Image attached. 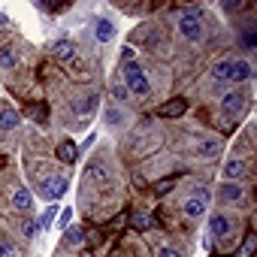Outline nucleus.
<instances>
[{"label":"nucleus","mask_w":257,"mask_h":257,"mask_svg":"<svg viewBox=\"0 0 257 257\" xmlns=\"http://www.w3.org/2000/svg\"><path fill=\"white\" fill-rule=\"evenodd\" d=\"M52 218H55V209H49L43 218H40V227H46V224H52Z\"/></svg>","instance_id":"obj_32"},{"label":"nucleus","mask_w":257,"mask_h":257,"mask_svg":"<svg viewBox=\"0 0 257 257\" xmlns=\"http://www.w3.org/2000/svg\"><path fill=\"white\" fill-rule=\"evenodd\" d=\"M16 212H28L31 206H34V194L28 191V188H19L16 194H13V203H10Z\"/></svg>","instance_id":"obj_12"},{"label":"nucleus","mask_w":257,"mask_h":257,"mask_svg":"<svg viewBox=\"0 0 257 257\" xmlns=\"http://www.w3.org/2000/svg\"><path fill=\"white\" fill-rule=\"evenodd\" d=\"M16 67V52L13 49H0V70H13Z\"/></svg>","instance_id":"obj_22"},{"label":"nucleus","mask_w":257,"mask_h":257,"mask_svg":"<svg viewBox=\"0 0 257 257\" xmlns=\"http://www.w3.org/2000/svg\"><path fill=\"white\" fill-rule=\"evenodd\" d=\"M94 106H97V94H91V97H85V100H79V103H76V112H79L82 118H88V115L94 112Z\"/></svg>","instance_id":"obj_20"},{"label":"nucleus","mask_w":257,"mask_h":257,"mask_svg":"<svg viewBox=\"0 0 257 257\" xmlns=\"http://www.w3.org/2000/svg\"><path fill=\"white\" fill-rule=\"evenodd\" d=\"M242 40H245V46H248V49H254V43H257V34H254V28H251V31H245V37H242Z\"/></svg>","instance_id":"obj_28"},{"label":"nucleus","mask_w":257,"mask_h":257,"mask_svg":"<svg viewBox=\"0 0 257 257\" xmlns=\"http://www.w3.org/2000/svg\"><path fill=\"white\" fill-rule=\"evenodd\" d=\"M94 37H97V43H109V40L115 37V25H112L109 19H100V22L94 25Z\"/></svg>","instance_id":"obj_14"},{"label":"nucleus","mask_w":257,"mask_h":257,"mask_svg":"<svg viewBox=\"0 0 257 257\" xmlns=\"http://www.w3.org/2000/svg\"><path fill=\"white\" fill-rule=\"evenodd\" d=\"M112 97H115V103H124L131 94H127V88H124L121 82H115V85H112Z\"/></svg>","instance_id":"obj_27"},{"label":"nucleus","mask_w":257,"mask_h":257,"mask_svg":"<svg viewBox=\"0 0 257 257\" xmlns=\"http://www.w3.org/2000/svg\"><path fill=\"white\" fill-rule=\"evenodd\" d=\"M245 103H248V94L242 91V88H236V91H227V97L221 100V112L230 118V115H239L242 109H245Z\"/></svg>","instance_id":"obj_3"},{"label":"nucleus","mask_w":257,"mask_h":257,"mask_svg":"<svg viewBox=\"0 0 257 257\" xmlns=\"http://www.w3.org/2000/svg\"><path fill=\"white\" fill-rule=\"evenodd\" d=\"M209 233H212L215 239H227V236L233 233V221H230L224 212H215V215H209Z\"/></svg>","instance_id":"obj_4"},{"label":"nucleus","mask_w":257,"mask_h":257,"mask_svg":"<svg viewBox=\"0 0 257 257\" xmlns=\"http://www.w3.org/2000/svg\"><path fill=\"white\" fill-rule=\"evenodd\" d=\"M22 233H25V239H34V236L40 233V221H34V218H28V221L22 224Z\"/></svg>","instance_id":"obj_24"},{"label":"nucleus","mask_w":257,"mask_h":257,"mask_svg":"<svg viewBox=\"0 0 257 257\" xmlns=\"http://www.w3.org/2000/svg\"><path fill=\"white\" fill-rule=\"evenodd\" d=\"M131 221H134V227H137V230H149V227H152V215H149V212H143V209H140V212H134V218H131Z\"/></svg>","instance_id":"obj_21"},{"label":"nucleus","mask_w":257,"mask_h":257,"mask_svg":"<svg viewBox=\"0 0 257 257\" xmlns=\"http://www.w3.org/2000/svg\"><path fill=\"white\" fill-rule=\"evenodd\" d=\"M221 155V143L218 140H203L200 146H197V158H203V161H212V158H218Z\"/></svg>","instance_id":"obj_13"},{"label":"nucleus","mask_w":257,"mask_h":257,"mask_svg":"<svg viewBox=\"0 0 257 257\" xmlns=\"http://www.w3.org/2000/svg\"><path fill=\"white\" fill-rule=\"evenodd\" d=\"M230 76H233V61L230 58H224V61H218L212 67V79L215 82H230Z\"/></svg>","instance_id":"obj_15"},{"label":"nucleus","mask_w":257,"mask_h":257,"mask_svg":"<svg viewBox=\"0 0 257 257\" xmlns=\"http://www.w3.org/2000/svg\"><path fill=\"white\" fill-rule=\"evenodd\" d=\"M254 254V233H248L245 236V242H242V248H239V254L236 257H251Z\"/></svg>","instance_id":"obj_26"},{"label":"nucleus","mask_w":257,"mask_h":257,"mask_svg":"<svg viewBox=\"0 0 257 257\" xmlns=\"http://www.w3.org/2000/svg\"><path fill=\"white\" fill-rule=\"evenodd\" d=\"M121 61H124V64L134 61V49H124V52H121Z\"/></svg>","instance_id":"obj_33"},{"label":"nucleus","mask_w":257,"mask_h":257,"mask_svg":"<svg viewBox=\"0 0 257 257\" xmlns=\"http://www.w3.org/2000/svg\"><path fill=\"white\" fill-rule=\"evenodd\" d=\"M0 257H22V251L10 239H0Z\"/></svg>","instance_id":"obj_23"},{"label":"nucleus","mask_w":257,"mask_h":257,"mask_svg":"<svg viewBox=\"0 0 257 257\" xmlns=\"http://www.w3.org/2000/svg\"><path fill=\"white\" fill-rule=\"evenodd\" d=\"M55 58H58V61H73V58H76V46H73L70 40H58V43H55Z\"/></svg>","instance_id":"obj_17"},{"label":"nucleus","mask_w":257,"mask_h":257,"mask_svg":"<svg viewBox=\"0 0 257 257\" xmlns=\"http://www.w3.org/2000/svg\"><path fill=\"white\" fill-rule=\"evenodd\" d=\"M34 118H37V124H46V106H37L34 109Z\"/></svg>","instance_id":"obj_31"},{"label":"nucleus","mask_w":257,"mask_h":257,"mask_svg":"<svg viewBox=\"0 0 257 257\" xmlns=\"http://www.w3.org/2000/svg\"><path fill=\"white\" fill-rule=\"evenodd\" d=\"M158 257H182V254H179L176 248H167V245H164V248H158Z\"/></svg>","instance_id":"obj_30"},{"label":"nucleus","mask_w":257,"mask_h":257,"mask_svg":"<svg viewBox=\"0 0 257 257\" xmlns=\"http://www.w3.org/2000/svg\"><path fill=\"white\" fill-rule=\"evenodd\" d=\"M64 242H67V245H73V248H76V245H82V242H85V230H82V227H67Z\"/></svg>","instance_id":"obj_19"},{"label":"nucleus","mask_w":257,"mask_h":257,"mask_svg":"<svg viewBox=\"0 0 257 257\" xmlns=\"http://www.w3.org/2000/svg\"><path fill=\"white\" fill-rule=\"evenodd\" d=\"M185 109H188V103H185L182 97H176V100H170V103L158 106V109H155V115H158V118H179Z\"/></svg>","instance_id":"obj_7"},{"label":"nucleus","mask_w":257,"mask_h":257,"mask_svg":"<svg viewBox=\"0 0 257 257\" xmlns=\"http://www.w3.org/2000/svg\"><path fill=\"white\" fill-rule=\"evenodd\" d=\"M70 218H73V209H64V212H61V218H58V227H67V224H70Z\"/></svg>","instance_id":"obj_29"},{"label":"nucleus","mask_w":257,"mask_h":257,"mask_svg":"<svg viewBox=\"0 0 257 257\" xmlns=\"http://www.w3.org/2000/svg\"><path fill=\"white\" fill-rule=\"evenodd\" d=\"M245 173H248V164L239 161V158H233V161H227V167H224V182H239Z\"/></svg>","instance_id":"obj_8"},{"label":"nucleus","mask_w":257,"mask_h":257,"mask_svg":"<svg viewBox=\"0 0 257 257\" xmlns=\"http://www.w3.org/2000/svg\"><path fill=\"white\" fill-rule=\"evenodd\" d=\"M19 124H22V115H19L13 106H4V109H0V131H16Z\"/></svg>","instance_id":"obj_9"},{"label":"nucleus","mask_w":257,"mask_h":257,"mask_svg":"<svg viewBox=\"0 0 257 257\" xmlns=\"http://www.w3.org/2000/svg\"><path fill=\"white\" fill-rule=\"evenodd\" d=\"M121 85L127 88V94H131V97H146V94L152 91V82H149L146 70H143L137 61H131V64L124 67V79H121Z\"/></svg>","instance_id":"obj_1"},{"label":"nucleus","mask_w":257,"mask_h":257,"mask_svg":"<svg viewBox=\"0 0 257 257\" xmlns=\"http://www.w3.org/2000/svg\"><path fill=\"white\" fill-rule=\"evenodd\" d=\"M103 118H106V124H109V127H121V124L127 121V115H124V109H121V106H106Z\"/></svg>","instance_id":"obj_18"},{"label":"nucleus","mask_w":257,"mask_h":257,"mask_svg":"<svg viewBox=\"0 0 257 257\" xmlns=\"http://www.w3.org/2000/svg\"><path fill=\"white\" fill-rule=\"evenodd\" d=\"M176 188V179L170 176V179H161V182H155V194H170Z\"/></svg>","instance_id":"obj_25"},{"label":"nucleus","mask_w":257,"mask_h":257,"mask_svg":"<svg viewBox=\"0 0 257 257\" xmlns=\"http://www.w3.org/2000/svg\"><path fill=\"white\" fill-rule=\"evenodd\" d=\"M251 76H254V67H251V61H233V76H230V82L242 85V82H248Z\"/></svg>","instance_id":"obj_10"},{"label":"nucleus","mask_w":257,"mask_h":257,"mask_svg":"<svg viewBox=\"0 0 257 257\" xmlns=\"http://www.w3.org/2000/svg\"><path fill=\"white\" fill-rule=\"evenodd\" d=\"M179 34H182L188 43H203V40H206V28H203V19L197 16V10L179 16Z\"/></svg>","instance_id":"obj_2"},{"label":"nucleus","mask_w":257,"mask_h":257,"mask_svg":"<svg viewBox=\"0 0 257 257\" xmlns=\"http://www.w3.org/2000/svg\"><path fill=\"white\" fill-rule=\"evenodd\" d=\"M64 191H67V179H58V176H52V179H46L40 185L43 200H58V197H64Z\"/></svg>","instance_id":"obj_5"},{"label":"nucleus","mask_w":257,"mask_h":257,"mask_svg":"<svg viewBox=\"0 0 257 257\" xmlns=\"http://www.w3.org/2000/svg\"><path fill=\"white\" fill-rule=\"evenodd\" d=\"M206 206H209V197H191V200H185V215L188 218H203Z\"/></svg>","instance_id":"obj_11"},{"label":"nucleus","mask_w":257,"mask_h":257,"mask_svg":"<svg viewBox=\"0 0 257 257\" xmlns=\"http://www.w3.org/2000/svg\"><path fill=\"white\" fill-rule=\"evenodd\" d=\"M76 155H79V149H76L73 140H64V143L58 146V161H61V164H76Z\"/></svg>","instance_id":"obj_16"},{"label":"nucleus","mask_w":257,"mask_h":257,"mask_svg":"<svg viewBox=\"0 0 257 257\" xmlns=\"http://www.w3.org/2000/svg\"><path fill=\"white\" fill-rule=\"evenodd\" d=\"M242 197H245V188L239 182H221V188H218L221 203H242Z\"/></svg>","instance_id":"obj_6"}]
</instances>
